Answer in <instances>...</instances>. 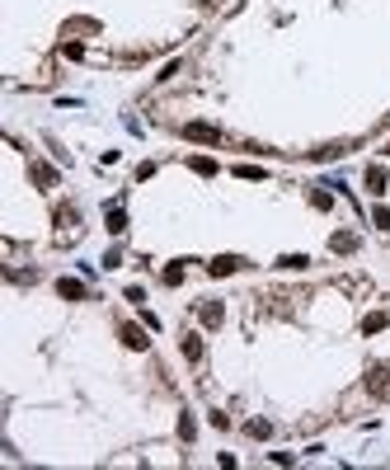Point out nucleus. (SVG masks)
Listing matches in <instances>:
<instances>
[{"mask_svg": "<svg viewBox=\"0 0 390 470\" xmlns=\"http://www.w3.org/2000/svg\"><path fill=\"white\" fill-rule=\"evenodd\" d=\"M367 390H371V395H381V400H390V372H371Z\"/></svg>", "mask_w": 390, "mask_h": 470, "instance_id": "1", "label": "nucleus"}, {"mask_svg": "<svg viewBox=\"0 0 390 470\" xmlns=\"http://www.w3.org/2000/svg\"><path fill=\"white\" fill-rule=\"evenodd\" d=\"M188 137L193 141H217V132H212V127H188Z\"/></svg>", "mask_w": 390, "mask_h": 470, "instance_id": "2", "label": "nucleus"}]
</instances>
